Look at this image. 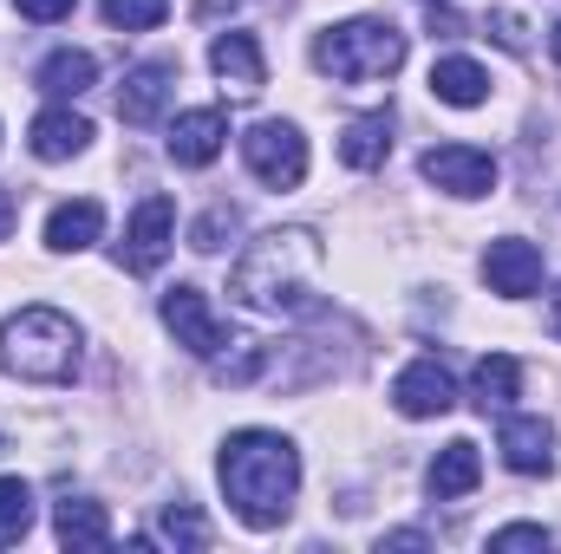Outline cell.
<instances>
[{"label": "cell", "instance_id": "6da1fadb", "mask_svg": "<svg viewBox=\"0 0 561 554\" xmlns=\"http://www.w3.org/2000/svg\"><path fill=\"white\" fill-rule=\"evenodd\" d=\"M320 235L313 229H268V235H255L249 249H242V262H236V275H229V293H236V307H249V313H287V320H300V313H313L320 300H313V280H320Z\"/></svg>", "mask_w": 561, "mask_h": 554}, {"label": "cell", "instance_id": "7a4b0ae2", "mask_svg": "<svg viewBox=\"0 0 561 554\" xmlns=\"http://www.w3.org/2000/svg\"><path fill=\"white\" fill-rule=\"evenodd\" d=\"M222 496L249 529H280L300 489V450L280 430H236L216 457Z\"/></svg>", "mask_w": 561, "mask_h": 554}, {"label": "cell", "instance_id": "3957f363", "mask_svg": "<svg viewBox=\"0 0 561 554\" xmlns=\"http://www.w3.org/2000/svg\"><path fill=\"white\" fill-rule=\"evenodd\" d=\"M0 366L33 385H66L79 372V326L59 307H20L0 320Z\"/></svg>", "mask_w": 561, "mask_h": 554}, {"label": "cell", "instance_id": "277c9868", "mask_svg": "<svg viewBox=\"0 0 561 554\" xmlns=\"http://www.w3.org/2000/svg\"><path fill=\"white\" fill-rule=\"evenodd\" d=\"M313 66H320L327 79H340V85L392 79V72L405 66V33H399L392 20H373V13L340 20V26H327V33L313 39Z\"/></svg>", "mask_w": 561, "mask_h": 554}, {"label": "cell", "instance_id": "5b68a950", "mask_svg": "<svg viewBox=\"0 0 561 554\" xmlns=\"http://www.w3.org/2000/svg\"><path fill=\"white\" fill-rule=\"evenodd\" d=\"M242 163L255 170V183H268V189H294V183L307 176V138H300V125H287V118H262V125L242 138Z\"/></svg>", "mask_w": 561, "mask_h": 554}, {"label": "cell", "instance_id": "8992f818", "mask_svg": "<svg viewBox=\"0 0 561 554\" xmlns=\"http://www.w3.org/2000/svg\"><path fill=\"white\" fill-rule=\"evenodd\" d=\"M424 183H437L444 196H490L496 189V157L477 143H431L424 150Z\"/></svg>", "mask_w": 561, "mask_h": 554}, {"label": "cell", "instance_id": "52a82bcc", "mask_svg": "<svg viewBox=\"0 0 561 554\" xmlns=\"http://www.w3.org/2000/svg\"><path fill=\"white\" fill-rule=\"evenodd\" d=\"M170 242H176V203L170 196H144L131 229H125V242H118V262L131 275H157L163 255H170Z\"/></svg>", "mask_w": 561, "mask_h": 554}, {"label": "cell", "instance_id": "ba28073f", "mask_svg": "<svg viewBox=\"0 0 561 554\" xmlns=\"http://www.w3.org/2000/svg\"><path fill=\"white\" fill-rule=\"evenodd\" d=\"M163 326H170L176 346H190L196 359H216V353L229 346V333H222V320L209 313L203 287H170V293H163Z\"/></svg>", "mask_w": 561, "mask_h": 554}, {"label": "cell", "instance_id": "9c48e42d", "mask_svg": "<svg viewBox=\"0 0 561 554\" xmlns=\"http://www.w3.org/2000/svg\"><path fill=\"white\" fill-rule=\"evenodd\" d=\"M496 450L516 476H549L556 470V424L529 412H503V430H496Z\"/></svg>", "mask_w": 561, "mask_h": 554}, {"label": "cell", "instance_id": "30bf717a", "mask_svg": "<svg viewBox=\"0 0 561 554\" xmlns=\"http://www.w3.org/2000/svg\"><path fill=\"white\" fill-rule=\"evenodd\" d=\"M483 280H490V293H503V300L536 293V287H542V249L523 242V235L490 242V249H483Z\"/></svg>", "mask_w": 561, "mask_h": 554}, {"label": "cell", "instance_id": "8fae6325", "mask_svg": "<svg viewBox=\"0 0 561 554\" xmlns=\"http://www.w3.org/2000/svg\"><path fill=\"white\" fill-rule=\"evenodd\" d=\"M392 405L405 417H444L457 405V385H450V372H444L437 359H412V366L392 379Z\"/></svg>", "mask_w": 561, "mask_h": 554}, {"label": "cell", "instance_id": "7c38bea8", "mask_svg": "<svg viewBox=\"0 0 561 554\" xmlns=\"http://www.w3.org/2000/svg\"><path fill=\"white\" fill-rule=\"evenodd\" d=\"M170 157L183 163V170H203V163H216L222 157V143H229V118L216 112V105H196V112H183L176 125H170Z\"/></svg>", "mask_w": 561, "mask_h": 554}, {"label": "cell", "instance_id": "4fadbf2b", "mask_svg": "<svg viewBox=\"0 0 561 554\" xmlns=\"http://www.w3.org/2000/svg\"><path fill=\"white\" fill-rule=\"evenodd\" d=\"M209 66H216V79H222V92H236V99H255V92L268 85V66H262L255 33H216Z\"/></svg>", "mask_w": 561, "mask_h": 554}, {"label": "cell", "instance_id": "5bb4252c", "mask_svg": "<svg viewBox=\"0 0 561 554\" xmlns=\"http://www.w3.org/2000/svg\"><path fill=\"white\" fill-rule=\"evenodd\" d=\"M170 85H176V66L170 59H144L138 72L118 85V118L125 125H157L163 105H170Z\"/></svg>", "mask_w": 561, "mask_h": 554}, {"label": "cell", "instance_id": "9a60e30c", "mask_svg": "<svg viewBox=\"0 0 561 554\" xmlns=\"http://www.w3.org/2000/svg\"><path fill=\"white\" fill-rule=\"evenodd\" d=\"M85 143H92V125H85L72 105H53V112L33 118V157H39V163H66V157H79Z\"/></svg>", "mask_w": 561, "mask_h": 554}, {"label": "cell", "instance_id": "2e32d148", "mask_svg": "<svg viewBox=\"0 0 561 554\" xmlns=\"http://www.w3.org/2000/svg\"><path fill=\"white\" fill-rule=\"evenodd\" d=\"M99 235H105V209H99L92 196L59 203V209L46 216V249H59V255H79V249H92Z\"/></svg>", "mask_w": 561, "mask_h": 554}, {"label": "cell", "instance_id": "e0dca14e", "mask_svg": "<svg viewBox=\"0 0 561 554\" xmlns=\"http://www.w3.org/2000/svg\"><path fill=\"white\" fill-rule=\"evenodd\" d=\"M431 496L437 503H450V496H470L477 483H483V457H477V443L470 437H450L444 450H437V463H431Z\"/></svg>", "mask_w": 561, "mask_h": 554}, {"label": "cell", "instance_id": "ac0fdd59", "mask_svg": "<svg viewBox=\"0 0 561 554\" xmlns=\"http://www.w3.org/2000/svg\"><path fill=\"white\" fill-rule=\"evenodd\" d=\"M392 157V112H366L340 131V163L346 170H379Z\"/></svg>", "mask_w": 561, "mask_h": 554}, {"label": "cell", "instance_id": "d6986e66", "mask_svg": "<svg viewBox=\"0 0 561 554\" xmlns=\"http://www.w3.org/2000/svg\"><path fill=\"white\" fill-rule=\"evenodd\" d=\"M431 99L470 112V105L490 99V72H483L477 59H437V66H431Z\"/></svg>", "mask_w": 561, "mask_h": 554}, {"label": "cell", "instance_id": "ffe728a7", "mask_svg": "<svg viewBox=\"0 0 561 554\" xmlns=\"http://www.w3.org/2000/svg\"><path fill=\"white\" fill-rule=\"evenodd\" d=\"M516 392H523V366H516L510 353L477 359V372H470V405H477V412H510Z\"/></svg>", "mask_w": 561, "mask_h": 554}, {"label": "cell", "instance_id": "44dd1931", "mask_svg": "<svg viewBox=\"0 0 561 554\" xmlns=\"http://www.w3.org/2000/svg\"><path fill=\"white\" fill-rule=\"evenodd\" d=\"M53 535L66 542V549H112V516H105V503H59L53 509Z\"/></svg>", "mask_w": 561, "mask_h": 554}, {"label": "cell", "instance_id": "7402d4cb", "mask_svg": "<svg viewBox=\"0 0 561 554\" xmlns=\"http://www.w3.org/2000/svg\"><path fill=\"white\" fill-rule=\"evenodd\" d=\"M92 85H99V59H92V53L59 46V53L39 66V92H46V99H79V92H92Z\"/></svg>", "mask_w": 561, "mask_h": 554}, {"label": "cell", "instance_id": "603a6c76", "mask_svg": "<svg viewBox=\"0 0 561 554\" xmlns=\"http://www.w3.org/2000/svg\"><path fill=\"white\" fill-rule=\"evenodd\" d=\"M33 529V489L20 476H0V549H13Z\"/></svg>", "mask_w": 561, "mask_h": 554}, {"label": "cell", "instance_id": "cb8c5ba5", "mask_svg": "<svg viewBox=\"0 0 561 554\" xmlns=\"http://www.w3.org/2000/svg\"><path fill=\"white\" fill-rule=\"evenodd\" d=\"M99 13H105V26H118V33H150V26L170 20V0H105Z\"/></svg>", "mask_w": 561, "mask_h": 554}, {"label": "cell", "instance_id": "d4e9b609", "mask_svg": "<svg viewBox=\"0 0 561 554\" xmlns=\"http://www.w3.org/2000/svg\"><path fill=\"white\" fill-rule=\"evenodd\" d=\"M236 229H242V216H236L229 203H216L209 216H196V229H190V249H196V255H222V249L236 242Z\"/></svg>", "mask_w": 561, "mask_h": 554}, {"label": "cell", "instance_id": "484cf974", "mask_svg": "<svg viewBox=\"0 0 561 554\" xmlns=\"http://www.w3.org/2000/svg\"><path fill=\"white\" fill-rule=\"evenodd\" d=\"M163 542H176V549H209V522L190 509V503H163Z\"/></svg>", "mask_w": 561, "mask_h": 554}, {"label": "cell", "instance_id": "4316f807", "mask_svg": "<svg viewBox=\"0 0 561 554\" xmlns=\"http://www.w3.org/2000/svg\"><path fill=\"white\" fill-rule=\"evenodd\" d=\"M262 366H268V346H255V339H236V353H216V379L222 385H249Z\"/></svg>", "mask_w": 561, "mask_h": 554}, {"label": "cell", "instance_id": "83f0119b", "mask_svg": "<svg viewBox=\"0 0 561 554\" xmlns=\"http://www.w3.org/2000/svg\"><path fill=\"white\" fill-rule=\"evenodd\" d=\"M490 549H549V529L542 522H510L490 535Z\"/></svg>", "mask_w": 561, "mask_h": 554}, {"label": "cell", "instance_id": "f1b7e54d", "mask_svg": "<svg viewBox=\"0 0 561 554\" xmlns=\"http://www.w3.org/2000/svg\"><path fill=\"white\" fill-rule=\"evenodd\" d=\"M13 7H20V20H39L46 26V20H66L79 0H13Z\"/></svg>", "mask_w": 561, "mask_h": 554}, {"label": "cell", "instance_id": "f546056e", "mask_svg": "<svg viewBox=\"0 0 561 554\" xmlns=\"http://www.w3.org/2000/svg\"><path fill=\"white\" fill-rule=\"evenodd\" d=\"M490 26H496V39H503L510 53H523V20H516V13H490Z\"/></svg>", "mask_w": 561, "mask_h": 554}, {"label": "cell", "instance_id": "4dcf8cb0", "mask_svg": "<svg viewBox=\"0 0 561 554\" xmlns=\"http://www.w3.org/2000/svg\"><path fill=\"white\" fill-rule=\"evenodd\" d=\"M13 222H20V196H13V189L0 183V242L13 235Z\"/></svg>", "mask_w": 561, "mask_h": 554}, {"label": "cell", "instance_id": "1f68e13d", "mask_svg": "<svg viewBox=\"0 0 561 554\" xmlns=\"http://www.w3.org/2000/svg\"><path fill=\"white\" fill-rule=\"evenodd\" d=\"M379 549H424V535H419V529H399V535H386Z\"/></svg>", "mask_w": 561, "mask_h": 554}, {"label": "cell", "instance_id": "d6a6232c", "mask_svg": "<svg viewBox=\"0 0 561 554\" xmlns=\"http://www.w3.org/2000/svg\"><path fill=\"white\" fill-rule=\"evenodd\" d=\"M549 333L561 339V287H556V300H549Z\"/></svg>", "mask_w": 561, "mask_h": 554}, {"label": "cell", "instance_id": "836d02e7", "mask_svg": "<svg viewBox=\"0 0 561 554\" xmlns=\"http://www.w3.org/2000/svg\"><path fill=\"white\" fill-rule=\"evenodd\" d=\"M549 53H556V59H561V20H556V26H549Z\"/></svg>", "mask_w": 561, "mask_h": 554}, {"label": "cell", "instance_id": "e575fe53", "mask_svg": "<svg viewBox=\"0 0 561 554\" xmlns=\"http://www.w3.org/2000/svg\"><path fill=\"white\" fill-rule=\"evenodd\" d=\"M216 7H236V0H203V13H216Z\"/></svg>", "mask_w": 561, "mask_h": 554}, {"label": "cell", "instance_id": "d590c367", "mask_svg": "<svg viewBox=\"0 0 561 554\" xmlns=\"http://www.w3.org/2000/svg\"><path fill=\"white\" fill-rule=\"evenodd\" d=\"M0 450H7V437H0Z\"/></svg>", "mask_w": 561, "mask_h": 554}, {"label": "cell", "instance_id": "8d00e7d4", "mask_svg": "<svg viewBox=\"0 0 561 554\" xmlns=\"http://www.w3.org/2000/svg\"><path fill=\"white\" fill-rule=\"evenodd\" d=\"M431 7H437V0H431Z\"/></svg>", "mask_w": 561, "mask_h": 554}]
</instances>
